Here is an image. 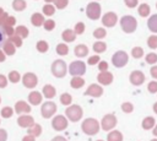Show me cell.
Segmentation results:
<instances>
[{"mask_svg":"<svg viewBox=\"0 0 157 141\" xmlns=\"http://www.w3.org/2000/svg\"><path fill=\"white\" fill-rule=\"evenodd\" d=\"M66 72H67V66H66L64 60H55L52 64V74L55 77L61 78L66 75Z\"/></svg>","mask_w":157,"mask_h":141,"instance_id":"6da1fadb","label":"cell"},{"mask_svg":"<svg viewBox=\"0 0 157 141\" xmlns=\"http://www.w3.org/2000/svg\"><path fill=\"white\" fill-rule=\"evenodd\" d=\"M65 115L67 116V119L70 121H74L75 123V121H77V120L81 119V116H82V109H81L80 105H76V104L70 105L69 108H66Z\"/></svg>","mask_w":157,"mask_h":141,"instance_id":"7a4b0ae2","label":"cell"},{"mask_svg":"<svg viewBox=\"0 0 157 141\" xmlns=\"http://www.w3.org/2000/svg\"><path fill=\"white\" fill-rule=\"evenodd\" d=\"M86 71V65L83 61L77 60V61H72L69 66V72L74 76H81L83 75Z\"/></svg>","mask_w":157,"mask_h":141,"instance_id":"3957f363","label":"cell"},{"mask_svg":"<svg viewBox=\"0 0 157 141\" xmlns=\"http://www.w3.org/2000/svg\"><path fill=\"white\" fill-rule=\"evenodd\" d=\"M98 129H99L98 123L94 119H86L82 123V130L87 135H94L98 131Z\"/></svg>","mask_w":157,"mask_h":141,"instance_id":"277c9868","label":"cell"},{"mask_svg":"<svg viewBox=\"0 0 157 141\" xmlns=\"http://www.w3.org/2000/svg\"><path fill=\"white\" fill-rule=\"evenodd\" d=\"M120 25H121V28L128 33L134 32L136 28V21L132 16H124L120 21Z\"/></svg>","mask_w":157,"mask_h":141,"instance_id":"5b68a950","label":"cell"},{"mask_svg":"<svg viewBox=\"0 0 157 141\" xmlns=\"http://www.w3.org/2000/svg\"><path fill=\"white\" fill-rule=\"evenodd\" d=\"M55 112H56L55 103H53V102H45V103H43L42 109H40V113H42V116L43 118L48 119V118L53 116L55 114Z\"/></svg>","mask_w":157,"mask_h":141,"instance_id":"8992f818","label":"cell"},{"mask_svg":"<svg viewBox=\"0 0 157 141\" xmlns=\"http://www.w3.org/2000/svg\"><path fill=\"white\" fill-rule=\"evenodd\" d=\"M52 126L54 130L56 131H63L66 129L67 126V119L63 115H58V116H54L53 121H52Z\"/></svg>","mask_w":157,"mask_h":141,"instance_id":"52a82bcc","label":"cell"},{"mask_svg":"<svg viewBox=\"0 0 157 141\" xmlns=\"http://www.w3.org/2000/svg\"><path fill=\"white\" fill-rule=\"evenodd\" d=\"M86 13L91 20H97L101 15V6L97 2H91L86 9Z\"/></svg>","mask_w":157,"mask_h":141,"instance_id":"ba28073f","label":"cell"},{"mask_svg":"<svg viewBox=\"0 0 157 141\" xmlns=\"http://www.w3.org/2000/svg\"><path fill=\"white\" fill-rule=\"evenodd\" d=\"M37 82H38V78H37V76H36L34 74H32V72H27V74H25L23 77H22V83H23V86L27 87V88H34V87L37 86Z\"/></svg>","mask_w":157,"mask_h":141,"instance_id":"9c48e42d","label":"cell"},{"mask_svg":"<svg viewBox=\"0 0 157 141\" xmlns=\"http://www.w3.org/2000/svg\"><path fill=\"white\" fill-rule=\"evenodd\" d=\"M126 61H128V55L124 51H118V53H115L113 55V64L115 66H118V67L125 65Z\"/></svg>","mask_w":157,"mask_h":141,"instance_id":"30bf717a","label":"cell"},{"mask_svg":"<svg viewBox=\"0 0 157 141\" xmlns=\"http://www.w3.org/2000/svg\"><path fill=\"white\" fill-rule=\"evenodd\" d=\"M17 124L21 128H31L34 124V119L32 116H29V115H22V116H18Z\"/></svg>","mask_w":157,"mask_h":141,"instance_id":"8fae6325","label":"cell"},{"mask_svg":"<svg viewBox=\"0 0 157 141\" xmlns=\"http://www.w3.org/2000/svg\"><path fill=\"white\" fill-rule=\"evenodd\" d=\"M15 112L17 114H21V113H29L31 112V107L29 104H27L26 102L23 101H20L15 104Z\"/></svg>","mask_w":157,"mask_h":141,"instance_id":"7c38bea8","label":"cell"},{"mask_svg":"<svg viewBox=\"0 0 157 141\" xmlns=\"http://www.w3.org/2000/svg\"><path fill=\"white\" fill-rule=\"evenodd\" d=\"M42 94L38 92V91H33V92H31L29 93V96H28V101H29V103L31 104H33V105H37V104H39L40 102H42Z\"/></svg>","mask_w":157,"mask_h":141,"instance_id":"4fadbf2b","label":"cell"},{"mask_svg":"<svg viewBox=\"0 0 157 141\" xmlns=\"http://www.w3.org/2000/svg\"><path fill=\"white\" fill-rule=\"evenodd\" d=\"M115 21H117V16H115V13H113V12L105 13V15L103 16V23H104L105 26H108V27H112V26L115 23Z\"/></svg>","mask_w":157,"mask_h":141,"instance_id":"5bb4252c","label":"cell"},{"mask_svg":"<svg viewBox=\"0 0 157 141\" xmlns=\"http://www.w3.org/2000/svg\"><path fill=\"white\" fill-rule=\"evenodd\" d=\"M31 22H32V25H33V26L39 27V26L44 25V17H43V15H40V13L36 12V13H33V15H32V17H31Z\"/></svg>","mask_w":157,"mask_h":141,"instance_id":"9a60e30c","label":"cell"},{"mask_svg":"<svg viewBox=\"0 0 157 141\" xmlns=\"http://www.w3.org/2000/svg\"><path fill=\"white\" fill-rule=\"evenodd\" d=\"M88 54V48L83 44H78L75 47V55L78 56V58H82V56H86Z\"/></svg>","mask_w":157,"mask_h":141,"instance_id":"2e32d148","label":"cell"},{"mask_svg":"<svg viewBox=\"0 0 157 141\" xmlns=\"http://www.w3.org/2000/svg\"><path fill=\"white\" fill-rule=\"evenodd\" d=\"M86 94L93 96V97H98V96L102 94V88L98 87L97 85H91V86L88 87V90L86 91Z\"/></svg>","mask_w":157,"mask_h":141,"instance_id":"e0dca14e","label":"cell"},{"mask_svg":"<svg viewBox=\"0 0 157 141\" xmlns=\"http://www.w3.org/2000/svg\"><path fill=\"white\" fill-rule=\"evenodd\" d=\"M114 124H115V119H114L113 115H107V116L103 119V121H102V125H103V129H104V130L110 129Z\"/></svg>","mask_w":157,"mask_h":141,"instance_id":"ac0fdd59","label":"cell"},{"mask_svg":"<svg viewBox=\"0 0 157 141\" xmlns=\"http://www.w3.org/2000/svg\"><path fill=\"white\" fill-rule=\"evenodd\" d=\"M43 94L45 98H53L55 96V88L52 86V85H45L43 87Z\"/></svg>","mask_w":157,"mask_h":141,"instance_id":"d6986e66","label":"cell"},{"mask_svg":"<svg viewBox=\"0 0 157 141\" xmlns=\"http://www.w3.org/2000/svg\"><path fill=\"white\" fill-rule=\"evenodd\" d=\"M27 132H28L29 135L37 137V136H39V135L42 134V126H40L39 124H33L31 128H28V131H27Z\"/></svg>","mask_w":157,"mask_h":141,"instance_id":"ffe728a7","label":"cell"},{"mask_svg":"<svg viewBox=\"0 0 157 141\" xmlns=\"http://www.w3.org/2000/svg\"><path fill=\"white\" fill-rule=\"evenodd\" d=\"M75 31H71V29H66V31H64L63 32V34H61V37H63V39L65 40V42H74L75 40Z\"/></svg>","mask_w":157,"mask_h":141,"instance_id":"44dd1931","label":"cell"},{"mask_svg":"<svg viewBox=\"0 0 157 141\" xmlns=\"http://www.w3.org/2000/svg\"><path fill=\"white\" fill-rule=\"evenodd\" d=\"M12 7L16 11H23L26 9V1L25 0H13Z\"/></svg>","mask_w":157,"mask_h":141,"instance_id":"7402d4cb","label":"cell"},{"mask_svg":"<svg viewBox=\"0 0 157 141\" xmlns=\"http://www.w3.org/2000/svg\"><path fill=\"white\" fill-rule=\"evenodd\" d=\"M4 51H5L7 55L15 54V45H13V43H12L11 40H9V42H6V43L4 44Z\"/></svg>","mask_w":157,"mask_h":141,"instance_id":"603a6c76","label":"cell"},{"mask_svg":"<svg viewBox=\"0 0 157 141\" xmlns=\"http://www.w3.org/2000/svg\"><path fill=\"white\" fill-rule=\"evenodd\" d=\"M83 83H85V81L81 77H72V80L70 82V85H71L72 88H80V87L83 86Z\"/></svg>","mask_w":157,"mask_h":141,"instance_id":"cb8c5ba5","label":"cell"},{"mask_svg":"<svg viewBox=\"0 0 157 141\" xmlns=\"http://www.w3.org/2000/svg\"><path fill=\"white\" fill-rule=\"evenodd\" d=\"M6 39H7V33H6L5 26L0 25V48L4 47V44L6 43Z\"/></svg>","mask_w":157,"mask_h":141,"instance_id":"d4e9b609","label":"cell"},{"mask_svg":"<svg viewBox=\"0 0 157 141\" xmlns=\"http://www.w3.org/2000/svg\"><path fill=\"white\" fill-rule=\"evenodd\" d=\"M71 102H72L71 94H69V93H63V94L60 96V103H61V104L69 105V104H71Z\"/></svg>","mask_w":157,"mask_h":141,"instance_id":"484cf974","label":"cell"},{"mask_svg":"<svg viewBox=\"0 0 157 141\" xmlns=\"http://www.w3.org/2000/svg\"><path fill=\"white\" fill-rule=\"evenodd\" d=\"M16 34H17L18 37H21V38H26V37L28 36V29H27L25 26H18V27L16 28Z\"/></svg>","mask_w":157,"mask_h":141,"instance_id":"4316f807","label":"cell"},{"mask_svg":"<svg viewBox=\"0 0 157 141\" xmlns=\"http://www.w3.org/2000/svg\"><path fill=\"white\" fill-rule=\"evenodd\" d=\"M148 27L151 31L157 32V15H153L150 20H148Z\"/></svg>","mask_w":157,"mask_h":141,"instance_id":"83f0119b","label":"cell"},{"mask_svg":"<svg viewBox=\"0 0 157 141\" xmlns=\"http://www.w3.org/2000/svg\"><path fill=\"white\" fill-rule=\"evenodd\" d=\"M20 74L17 72V71H10L9 72V80H10V82H12V83H17L18 81H20Z\"/></svg>","mask_w":157,"mask_h":141,"instance_id":"f1b7e54d","label":"cell"},{"mask_svg":"<svg viewBox=\"0 0 157 141\" xmlns=\"http://www.w3.org/2000/svg\"><path fill=\"white\" fill-rule=\"evenodd\" d=\"M56 53L59 55H66L69 53V48L65 44H58L56 45Z\"/></svg>","mask_w":157,"mask_h":141,"instance_id":"f546056e","label":"cell"},{"mask_svg":"<svg viewBox=\"0 0 157 141\" xmlns=\"http://www.w3.org/2000/svg\"><path fill=\"white\" fill-rule=\"evenodd\" d=\"M12 114H13V110H12L11 107H5V108L1 109V116L6 118V119H7V118H11Z\"/></svg>","mask_w":157,"mask_h":141,"instance_id":"4dcf8cb0","label":"cell"},{"mask_svg":"<svg viewBox=\"0 0 157 141\" xmlns=\"http://www.w3.org/2000/svg\"><path fill=\"white\" fill-rule=\"evenodd\" d=\"M37 50L40 51V53H45L48 50V43L44 42V40H39L37 43Z\"/></svg>","mask_w":157,"mask_h":141,"instance_id":"1f68e13d","label":"cell"},{"mask_svg":"<svg viewBox=\"0 0 157 141\" xmlns=\"http://www.w3.org/2000/svg\"><path fill=\"white\" fill-rule=\"evenodd\" d=\"M43 12H44L45 15H48V16H52V15L55 12V9H54V6H52L50 4H47V5L43 6Z\"/></svg>","mask_w":157,"mask_h":141,"instance_id":"d6a6232c","label":"cell"},{"mask_svg":"<svg viewBox=\"0 0 157 141\" xmlns=\"http://www.w3.org/2000/svg\"><path fill=\"white\" fill-rule=\"evenodd\" d=\"M98 80H99L102 83H109L110 80H112V76H110V74H101V75L98 76Z\"/></svg>","mask_w":157,"mask_h":141,"instance_id":"836d02e7","label":"cell"},{"mask_svg":"<svg viewBox=\"0 0 157 141\" xmlns=\"http://www.w3.org/2000/svg\"><path fill=\"white\" fill-rule=\"evenodd\" d=\"M93 49H94V51L102 53V51H104V50H105V44H104V43H101V42H97V43H94Z\"/></svg>","mask_w":157,"mask_h":141,"instance_id":"e575fe53","label":"cell"},{"mask_svg":"<svg viewBox=\"0 0 157 141\" xmlns=\"http://www.w3.org/2000/svg\"><path fill=\"white\" fill-rule=\"evenodd\" d=\"M54 27H55V22H54L53 20H47V21H44V28H45L47 31H52Z\"/></svg>","mask_w":157,"mask_h":141,"instance_id":"d590c367","label":"cell"},{"mask_svg":"<svg viewBox=\"0 0 157 141\" xmlns=\"http://www.w3.org/2000/svg\"><path fill=\"white\" fill-rule=\"evenodd\" d=\"M83 31H85V25H83L82 22H78V23L75 26V33L81 34V33H83Z\"/></svg>","mask_w":157,"mask_h":141,"instance_id":"8d00e7d4","label":"cell"},{"mask_svg":"<svg viewBox=\"0 0 157 141\" xmlns=\"http://www.w3.org/2000/svg\"><path fill=\"white\" fill-rule=\"evenodd\" d=\"M104 34H105V31L103 28H98V29H96L93 32V36L96 38H102V37H104Z\"/></svg>","mask_w":157,"mask_h":141,"instance_id":"74e56055","label":"cell"},{"mask_svg":"<svg viewBox=\"0 0 157 141\" xmlns=\"http://www.w3.org/2000/svg\"><path fill=\"white\" fill-rule=\"evenodd\" d=\"M10 40L15 44V45H17V47H21L22 45V40H21V37H18V36H15V37H11L10 38Z\"/></svg>","mask_w":157,"mask_h":141,"instance_id":"f35d334b","label":"cell"},{"mask_svg":"<svg viewBox=\"0 0 157 141\" xmlns=\"http://www.w3.org/2000/svg\"><path fill=\"white\" fill-rule=\"evenodd\" d=\"M67 5V0H55V6L58 9H64Z\"/></svg>","mask_w":157,"mask_h":141,"instance_id":"ab89813d","label":"cell"},{"mask_svg":"<svg viewBox=\"0 0 157 141\" xmlns=\"http://www.w3.org/2000/svg\"><path fill=\"white\" fill-rule=\"evenodd\" d=\"M109 141H120V135L118 132H112L109 135Z\"/></svg>","mask_w":157,"mask_h":141,"instance_id":"60d3db41","label":"cell"},{"mask_svg":"<svg viewBox=\"0 0 157 141\" xmlns=\"http://www.w3.org/2000/svg\"><path fill=\"white\" fill-rule=\"evenodd\" d=\"M7 85V78L4 75H0V88H5Z\"/></svg>","mask_w":157,"mask_h":141,"instance_id":"b9f144b4","label":"cell"},{"mask_svg":"<svg viewBox=\"0 0 157 141\" xmlns=\"http://www.w3.org/2000/svg\"><path fill=\"white\" fill-rule=\"evenodd\" d=\"M7 140V132L4 129H0V141H6Z\"/></svg>","mask_w":157,"mask_h":141,"instance_id":"7bdbcfd3","label":"cell"},{"mask_svg":"<svg viewBox=\"0 0 157 141\" xmlns=\"http://www.w3.org/2000/svg\"><path fill=\"white\" fill-rule=\"evenodd\" d=\"M22 141H36V137L34 136H32V135H27V136H25L23 139H22Z\"/></svg>","mask_w":157,"mask_h":141,"instance_id":"ee69618b","label":"cell"},{"mask_svg":"<svg viewBox=\"0 0 157 141\" xmlns=\"http://www.w3.org/2000/svg\"><path fill=\"white\" fill-rule=\"evenodd\" d=\"M98 61V56H92L91 59H88V64H94V63H97Z\"/></svg>","mask_w":157,"mask_h":141,"instance_id":"f6af8a7d","label":"cell"},{"mask_svg":"<svg viewBox=\"0 0 157 141\" xmlns=\"http://www.w3.org/2000/svg\"><path fill=\"white\" fill-rule=\"evenodd\" d=\"M5 29H6V33H7V36L13 33V29L11 28V26H5Z\"/></svg>","mask_w":157,"mask_h":141,"instance_id":"bcb514c9","label":"cell"},{"mask_svg":"<svg viewBox=\"0 0 157 141\" xmlns=\"http://www.w3.org/2000/svg\"><path fill=\"white\" fill-rule=\"evenodd\" d=\"M52 141H67L65 137H63V136H56V137H54Z\"/></svg>","mask_w":157,"mask_h":141,"instance_id":"7dc6e473","label":"cell"},{"mask_svg":"<svg viewBox=\"0 0 157 141\" xmlns=\"http://www.w3.org/2000/svg\"><path fill=\"white\" fill-rule=\"evenodd\" d=\"M125 2H126L129 6H134V5H136V0H125Z\"/></svg>","mask_w":157,"mask_h":141,"instance_id":"c3c4849f","label":"cell"},{"mask_svg":"<svg viewBox=\"0 0 157 141\" xmlns=\"http://www.w3.org/2000/svg\"><path fill=\"white\" fill-rule=\"evenodd\" d=\"M13 23H15V18H13V17H7V25L12 26Z\"/></svg>","mask_w":157,"mask_h":141,"instance_id":"681fc988","label":"cell"},{"mask_svg":"<svg viewBox=\"0 0 157 141\" xmlns=\"http://www.w3.org/2000/svg\"><path fill=\"white\" fill-rule=\"evenodd\" d=\"M105 67H107V64L105 63H101L99 64V69L101 70H105Z\"/></svg>","mask_w":157,"mask_h":141,"instance_id":"f907efd6","label":"cell"},{"mask_svg":"<svg viewBox=\"0 0 157 141\" xmlns=\"http://www.w3.org/2000/svg\"><path fill=\"white\" fill-rule=\"evenodd\" d=\"M4 60H5V54L0 50V61H4Z\"/></svg>","mask_w":157,"mask_h":141,"instance_id":"816d5d0a","label":"cell"},{"mask_svg":"<svg viewBox=\"0 0 157 141\" xmlns=\"http://www.w3.org/2000/svg\"><path fill=\"white\" fill-rule=\"evenodd\" d=\"M47 2H52V1H55V0H45Z\"/></svg>","mask_w":157,"mask_h":141,"instance_id":"f5cc1de1","label":"cell"},{"mask_svg":"<svg viewBox=\"0 0 157 141\" xmlns=\"http://www.w3.org/2000/svg\"><path fill=\"white\" fill-rule=\"evenodd\" d=\"M0 102H1V97H0Z\"/></svg>","mask_w":157,"mask_h":141,"instance_id":"db71d44e","label":"cell"}]
</instances>
